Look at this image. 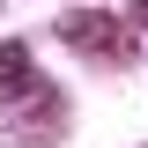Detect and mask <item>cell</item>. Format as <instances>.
<instances>
[{"instance_id":"3957f363","label":"cell","mask_w":148,"mask_h":148,"mask_svg":"<svg viewBox=\"0 0 148 148\" xmlns=\"http://www.w3.org/2000/svg\"><path fill=\"white\" fill-rule=\"evenodd\" d=\"M126 8H133V22H148V0H126Z\"/></svg>"},{"instance_id":"6da1fadb","label":"cell","mask_w":148,"mask_h":148,"mask_svg":"<svg viewBox=\"0 0 148 148\" xmlns=\"http://www.w3.org/2000/svg\"><path fill=\"white\" fill-rule=\"evenodd\" d=\"M59 37H67L74 52H104V59L126 52V45H119V22H111V15H89V8H74V15L59 22Z\"/></svg>"},{"instance_id":"7a4b0ae2","label":"cell","mask_w":148,"mask_h":148,"mask_svg":"<svg viewBox=\"0 0 148 148\" xmlns=\"http://www.w3.org/2000/svg\"><path fill=\"white\" fill-rule=\"evenodd\" d=\"M30 96V45H0V104Z\"/></svg>"}]
</instances>
